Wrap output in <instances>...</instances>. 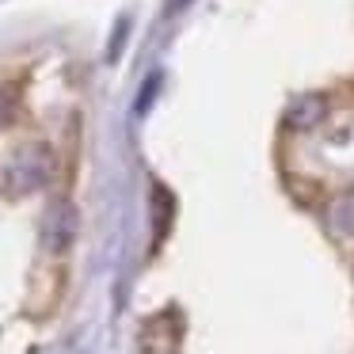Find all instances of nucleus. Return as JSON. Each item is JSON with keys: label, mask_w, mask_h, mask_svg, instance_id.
Segmentation results:
<instances>
[{"label": "nucleus", "mask_w": 354, "mask_h": 354, "mask_svg": "<svg viewBox=\"0 0 354 354\" xmlns=\"http://www.w3.org/2000/svg\"><path fill=\"white\" fill-rule=\"evenodd\" d=\"M54 179V153L46 145H24L8 156L0 171V191L4 198H31Z\"/></svg>", "instance_id": "obj_1"}, {"label": "nucleus", "mask_w": 354, "mask_h": 354, "mask_svg": "<svg viewBox=\"0 0 354 354\" xmlns=\"http://www.w3.org/2000/svg\"><path fill=\"white\" fill-rule=\"evenodd\" d=\"M77 232H80L77 206H73L69 198L50 202V209L42 214V248H46L50 255H62V252H69V248H73Z\"/></svg>", "instance_id": "obj_2"}, {"label": "nucleus", "mask_w": 354, "mask_h": 354, "mask_svg": "<svg viewBox=\"0 0 354 354\" xmlns=\"http://www.w3.org/2000/svg\"><path fill=\"white\" fill-rule=\"evenodd\" d=\"M324 115H328V100L308 92V95H297V100L286 107V126L305 133V130H316V126L324 122Z\"/></svg>", "instance_id": "obj_3"}, {"label": "nucleus", "mask_w": 354, "mask_h": 354, "mask_svg": "<svg viewBox=\"0 0 354 354\" xmlns=\"http://www.w3.org/2000/svg\"><path fill=\"white\" fill-rule=\"evenodd\" d=\"M328 229L335 240H354V191L335 194L328 206Z\"/></svg>", "instance_id": "obj_4"}, {"label": "nucleus", "mask_w": 354, "mask_h": 354, "mask_svg": "<svg viewBox=\"0 0 354 354\" xmlns=\"http://www.w3.org/2000/svg\"><path fill=\"white\" fill-rule=\"evenodd\" d=\"M8 122H12V95L0 88V130H4Z\"/></svg>", "instance_id": "obj_5"}, {"label": "nucleus", "mask_w": 354, "mask_h": 354, "mask_svg": "<svg viewBox=\"0 0 354 354\" xmlns=\"http://www.w3.org/2000/svg\"><path fill=\"white\" fill-rule=\"evenodd\" d=\"M187 4H191V0H171V4H168V12H179V8H187Z\"/></svg>", "instance_id": "obj_6"}]
</instances>
